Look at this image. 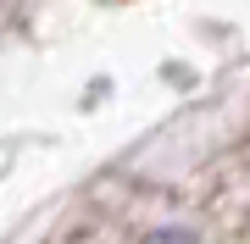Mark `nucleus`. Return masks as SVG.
<instances>
[{
  "label": "nucleus",
  "instance_id": "nucleus-1",
  "mask_svg": "<svg viewBox=\"0 0 250 244\" xmlns=\"http://www.w3.org/2000/svg\"><path fill=\"white\" fill-rule=\"evenodd\" d=\"M145 244H200L195 233H184V227H167V233H150Z\"/></svg>",
  "mask_w": 250,
  "mask_h": 244
}]
</instances>
